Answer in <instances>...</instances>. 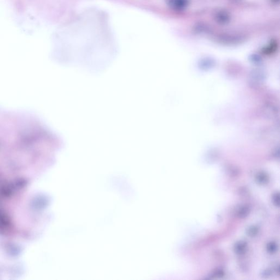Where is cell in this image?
I'll return each mask as SVG.
<instances>
[{"mask_svg": "<svg viewBox=\"0 0 280 280\" xmlns=\"http://www.w3.org/2000/svg\"><path fill=\"white\" fill-rule=\"evenodd\" d=\"M246 242L245 241L238 242L235 246V251L238 255L245 253L246 249Z\"/></svg>", "mask_w": 280, "mask_h": 280, "instance_id": "cell-1", "label": "cell"}, {"mask_svg": "<svg viewBox=\"0 0 280 280\" xmlns=\"http://www.w3.org/2000/svg\"><path fill=\"white\" fill-rule=\"evenodd\" d=\"M250 212V209L248 206H244L242 207H240L238 211L237 215L240 218H245L246 217Z\"/></svg>", "mask_w": 280, "mask_h": 280, "instance_id": "cell-2", "label": "cell"}, {"mask_svg": "<svg viewBox=\"0 0 280 280\" xmlns=\"http://www.w3.org/2000/svg\"><path fill=\"white\" fill-rule=\"evenodd\" d=\"M256 180L258 182L260 183V184L264 185V184H266L268 182L269 178H268V176L265 173H260L259 174H258V175L257 176Z\"/></svg>", "mask_w": 280, "mask_h": 280, "instance_id": "cell-3", "label": "cell"}, {"mask_svg": "<svg viewBox=\"0 0 280 280\" xmlns=\"http://www.w3.org/2000/svg\"><path fill=\"white\" fill-rule=\"evenodd\" d=\"M267 249L268 251L270 253H274V252H275L278 249L277 244H276L275 242H271L267 245Z\"/></svg>", "mask_w": 280, "mask_h": 280, "instance_id": "cell-4", "label": "cell"}, {"mask_svg": "<svg viewBox=\"0 0 280 280\" xmlns=\"http://www.w3.org/2000/svg\"><path fill=\"white\" fill-rule=\"evenodd\" d=\"M258 232V229L257 227L255 226H252V227H250V228H249L247 232V234L249 236L254 237L257 234Z\"/></svg>", "mask_w": 280, "mask_h": 280, "instance_id": "cell-5", "label": "cell"}, {"mask_svg": "<svg viewBox=\"0 0 280 280\" xmlns=\"http://www.w3.org/2000/svg\"><path fill=\"white\" fill-rule=\"evenodd\" d=\"M273 201L274 205L278 207L280 205V195L278 193H276L273 196Z\"/></svg>", "mask_w": 280, "mask_h": 280, "instance_id": "cell-6", "label": "cell"}, {"mask_svg": "<svg viewBox=\"0 0 280 280\" xmlns=\"http://www.w3.org/2000/svg\"><path fill=\"white\" fill-rule=\"evenodd\" d=\"M224 275V273H223V271L222 270H217L216 272H215L214 273V276H216V277H221V276H222Z\"/></svg>", "mask_w": 280, "mask_h": 280, "instance_id": "cell-7", "label": "cell"}]
</instances>
